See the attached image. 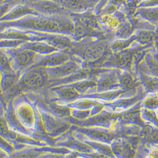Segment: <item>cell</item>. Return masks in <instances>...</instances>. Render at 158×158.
I'll use <instances>...</instances> for the list:
<instances>
[{"label":"cell","instance_id":"1","mask_svg":"<svg viewBox=\"0 0 158 158\" xmlns=\"http://www.w3.org/2000/svg\"><path fill=\"white\" fill-rule=\"evenodd\" d=\"M14 27L24 31L73 35L75 23L68 15H29L14 21H0V32Z\"/></svg>","mask_w":158,"mask_h":158},{"label":"cell","instance_id":"2","mask_svg":"<svg viewBox=\"0 0 158 158\" xmlns=\"http://www.w3.org/2000/svg\"><path fill=\"white\" fill-rule=\"evenodd\" d=\"M49 79L47 69L41 66L35 65L25 73L20 85L23 89H38L44 87L48 83Z\"/></svg>","mask_w":158,"mask_h":158},{"label":"cell","instance_id":"3","mask_svg":"<svg viewBox=\"0 0 158 158\" xmlns=\"http://www.w3.org/2000/svg\"><path fill=\"white\" fill-rule=\"evenodd\" d=\"M31 6L41 15L55 16L68 14V10L54 0H39Z\"/></svg>","mask_w":158,"mask_h":158},{"label":"cell","instance_id":"4","mask_svg":"<svg viewBox=\"0 0 158 158\" xmlns=\"http://www.w3.org/2000/svg\"><path fill=\"white\" fill-rule=\"evenodd\" d=\"M15 64L19 70L30 68L35 63V52L26 48H22L14 52Z\"/></svg>","mask_w":158,"mask_h":158},{"label":"cell","instance_id":"5","mask_svg":"<svg viewBox=\"0 0 158 158\" xmlns=\"http://www.w3.org/2000/svg\"><path fill=\"white\" fill-rule=\"evenodd\" d=\"M40 14L35 11L31 6L19 4L13 6L8 13L0 19V21H14L29 15H38Z\"/></svg>","mask_w":158,"mask_h":158},{"label":"cell","instance_id":"6","mask_svg":"<svg viewBox=\"0 0 158 158\" xmlns=\"http://www.w3.org/2000/svg\"><path fill=\"white\" fill-rule=\"evenodd\" d=\"M78 65L75 62H67L60 66L55 67H51L47 69L49 79L53 78H63L64 76L69 75L78 70Z\"/></svg>","mask_w":158,"mask_h":158},{"label":"cell","instance_id":"7","mask_svg":"<svg viewBox=\"0 0 158 158\" xmlns=\"http://www.w3.org/2000/svg\"><path fill=\"white\" fill-rule=\"evenodd\" d=\"M70 56L65 52H56L51 55L49 56L44 57L39 61L36 65L44 67H55L64 64L69 61Z\"/></svg>","mask_w":158,"mask_h":158},{"label":"cell","instance_id":"8","mask_svg":"<svg viewBox=\"0 0 158 158\" xmlns=\"http://www.w3.org/2000/svg\"><path fill=\"white\" fill-rule=\"evenodd\" d=\"M104 42H95L82 46V54L89 60H94L99 58L106 49Z\"/></svg>","mask_w":158,"mask_h":158},{"label":"cell","instance_id":"9","mask_svg":"<svg viewBox=\"0 0 158 158\" xmlns=\"http://www.w3.org/2000/svg\"><path fill=\"white\" fill-rule=\"evenodd\" d=\"M2 85L5 90H9L15 87L19 81V73L12 70L4 72Z\"/></svg>","mask_w":158,"mask_h":158},{"label":"cell","instance_id":"10","mask_svg":"<svg viewBox=\"0 0 158 158\" xmlns=\"http://www.w3.org/2000/svg\"><path fill=\"white\" fill-rule=\"evenodd\" d=\"M23 48L29 49L35 52H42V53H49V52H54L56 50L55 47L40 41H34L30 43L26 41L24 43Z\"/></svg>","mask_w":158,"mask_h":158},{"label":"cell","instance_id":"11","mask_svg":"<svg viewBox=\"0 0 158 158\" xmlns=\"http://www.w3.org/2000/svg\"><path fill=\"white\" fill-rule=\"evenodd\" d=\"M137 14L143 19L154 23H158V6L152 7H139Z\"/></svg>","mask_w":158,"mask_h":158},{"label":"cell","instance_id":"12","mask_svg":"<svg viewBox=\"0 0 158 158\" xmlns=\"http://www.w3.org/2000/svg\"><path fill=\"white\" fill-rule=\"evenodd\" d=\"M154 35H155L150 31H142L135 35V38L142 44H148L154 41Z\"/></svg>","mask_w":158,"mask_h":158},{"label":"cell","instance_id":"13","mask_svg":"<svg viewBox=\"0 0 158 158\" xmlns=\"http://www.w3.org/2000/svg\"><path fill=\"white\" fill-rule=\"evenodd\" d=\"M60 96L64 99H72L78 96V94L75 88L67 87L60 89L58 90Z\"/></svg>","mask_w":158,"mask_h":158},{"label":"cell","instance_id":"14","mask_svg":"<svg viewBox=\"0 0 158 158\" xmlns=\"http://www.w3.org/2000/svg\"><path fill=\"white\" fill-rule=\"evenodd\" d=\"M131 53L129 51H125L122 53L118 55L116 57V63L117 64L120 66H127L128 65L131 59Z\"/></svg>","mask_w":158,"mask_h":158},{"label":"cell","instance_id":"15","mask_svg":"<svg viewBox=\"0 0 158 158\" xmlns=\"http://www.w3.org/2000/svg\"><path fill=\"white\" fill-rule=\"evenodd\" d=\"M0 69L4 72L11 70L8 58L2 51H0Z\"/></svg>","mask_w":158,"mask_h":158},{"label":"cell","instance_id":"16","mask_svg":"<svg viewBox=\"0 0 158 158\" xmlns=\"http://www.w3.org/2000/svg\"><path fill=\"white\" fill-rule=\"evenodd\" d=\"M14 6L11 0H6L5 2L0 5V19H1L8 11Z\"/></svg>","mask_w":158,"mask_h":158},{"label":"cell","instance_id":"17","mask_svg":"<svg viewBox=\"0 0 158 158\" xmlns=\"http://www.w3.org/2000/svg\"><path fill=\"white\" fill-rule=\"evenodd\" d=\"M131 27L129 23H126L123 25L122 27L118 30V34L120 37L123 38L127 35H128L131 33Z\"/></svg>","mask_w":158,"mask_h":158},{"label":"cell","instance_id":"18","mask_svg":"<svg viewBox=\"0 0 158 158\" xmlns=\"http://www.w3.org/2000/svg\"><path fill=\"white\" fill-rule=\"evenodd\" d=\"M95 84L93 82L88 81V82H81L78 83L75 85V87L77 90L79 91H84L88 89V87L94 85Z\"/></svg>","mask_w":158,"mask_h":158},{"label":"cell","instance_id":"19","mask_svg":"<svg viewBox=\"0 0 158 158\" xmlns=\"http://www.w3.org/2000/svg\"><path fill=\"white\" fill-rule=\"evenodd\" d=\"M158 6V0H142L139 7H152Z\"/></svg>","mask_w":158,"mask_h":158},{"label":"cell","instance_id":"20","mask_svg":"<svg viewBox=\"0 0 158 158\" xmlns=\"http://www.w3.org/2000/svg\"><path fill=\"white\" fill-rule=\"evenodd\" d=\"M131 77L129 75H125V77H123V81H122V82L123 84V85H126V86H128V85H131V82H132V80H131Z\"/></svg>","mask_w":158,"mask_h":158},{"label":"cell","instance_id":"21","mask_svg":"<svg viewBox=\"0 0 158 158\" xmlns=\"http://www.w3.org/2000/svg\"><path fill=\"white\" fill-rule=\"evenodd\" d=\"M151 139L152 140H158V132H155L152 134L151 136Z\"/></svg>","mask_w":158,"mask_h":158},{"label":"cell","instance_id":"22","mask_svg":"<svg viewBox=\"0 0 158 158\" xmlns=\"http://www.w3.org/2000/svg\"><path fill=\"white\" fill-rule=\"evenodd\" d=\"M154 40L155 41V43H156V47H157V49H158V32H157L156 34H155Z\"/></svg>","mask_w":158,"mask_h":158},{"label":"cell","instance_id":"23","mask_svg":"<svg viewBox=\"0 0 158 158\" xmlns=\"http://www.w3.org/2000/svg\"><path fill=\"white\" fill-rule=\"evenodd\" d=\"M94 1H96V2H98V1H99V0H94Z\"/></svg>","mask_w":158,"mask_h":158},{"label":"cell","instance_id":"24","mask_svg":"<svg viewBox=\"0 0 158 158\" xmlns=\"http://www.w3.org/2000/svg\"><path fill=\"white\" fill-rule=\"evenodd\" d=\"M157 56H158V54H157ZM157 57H158V56H157Z\"/></svg>","mask_w":158,"mask_h":158}]
</instances>
